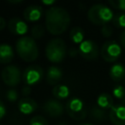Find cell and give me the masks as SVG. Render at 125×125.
Instances as JSON below:
<instances>
[{"mask_svg": "<svg viewBox=\"0 0 125 125\" xmlns=\"http://www.w3.org/2000/svg\"><path fill=\"white\" fill-rule=\"evenodd\" d=\"M15 52L10 44L1 43L0 44V63L6 64L12 62L14 59Z\"/></svg>", "mask_w": 125, "mask_h": 125, "instance_id": "cell-16", "label": "cell"}, {"mask_svg": "<svg viewBox=\"0 0 125 125\" xmlns=\"http://www.w3.org/2000/svg\"><path fill=\"white\" fill-rule=\"evenodd\" d=\"M78 51H79V55H81L82 58L89 61L97 59L101 52L98 44L90 39H85L81 44H79Z\"/></svg>", "mask_w": 125, "mask_h": 125, "instance_id": "cell-9", "label": "cell"}, {"mask_svg": "<svg viewBox=\"0 0 125 125\" xmlns=\"http://www.w3.org/2000/svg\"><path fill=\"white\" fill-rule=\"evenodd\" d=\"M30 33H31V37L36 40V39H40L41 37H43L44 33H45V28L43 27L42 24L40 23H35L31 29H30Z\"/></svg>", "mask_w": 125, "mask_h": 125, "instance_id": "cell-22", "label": "cell"}, {"mask_svg": "<svg viewBox=\"0 0 125 125\" xmlns=\"http://www.w3.org/2000/svg\"><path fill=\"white\" fill-rule=\"evenodd\" d=\"M109 77L115 81L119 82L125 78V67L121 63H113L109 68Z\"/></svg>", "mask_w": 125, "mask_h": 125, "instance_id": "cell-17", "label": "cell"}, {"mask_svg": "<svg viewBox=\"0 0 125 125\" xmlns=\"http://www.w3.org/2000/svg\"><path fill=\"white\" fill-rule=\"evenodd\" d=\"M58 125H66V123H64V122H61V123H59Z\"/></svg>", "mask_w": 125, "mask_h": 125, "instance_id": "cell-37", "label": "cell"}, {"mask_svg": "<svg viewBox=\"0 0 125 125\" xmlns=\"http://www.w3.org/2000/svg\"><path fill=\"white\" fill-rule=\"evenodd\" d=\"M78 125H93V124H90V123H80Z\"/></svg>", "mask_w": 125, "mask_h": 125, "instance_id": "cell-36", "label": "cell"}, {"mask_svg": "<svg viewBox=\"0 0 125 125\" xmlns=\"http://www.w3.org/2000/svg\"><path fill=\"white\" fill-rule=\"evenodd\" d=\"M91 116L95 120L103 121L106 118V113H105V110L100 108L98 105H94L91 108Z\"/></svg>", "mask_w": 125, "mask_h": 125, "instance_id": "cell-21", "label": "cell"}, {"mask_svg": "<svg viewBox=\"0 0 125 125\" xmlns=\"http://www.w3.org/2000/svg\"><path fill=\"white\" fill-rule=\"evenodd\" d=\"M52 94L55 97V99L63 100L69 96L70 90L65 84H57L52 88Z\"/></svg>", "mask_w": 125, "mask_h": 125, "instance_id": "cell-19", "label": "cell"}, {"mask_svg": "<svg viewBox=\"0 0 125 125\" xmlns=\"http://www.w3.org/2000/svg\"><path fill=\"white\" fill-rule=\"evenodd\" d=\"M84 37H85L84 30L80 26H74L69 31V38L75 44H81L85 40Z\"/></svg>", "mask_w": 125, "mask_h": 125, "instance_id": "cell-20", "label": "cell"}, {"mask_svg": "<svg viewBox=\"0 0 125 125\" xmlns=\"http://www.w3.org/2000/svg\"><path fill=\"white\" fill-rule=\"evenodd\" d=\"M5 97H6V99H7L9 102L14 103V102H16V101L18 100V98H19V93H18V91H17L16 89L11 88V89H9V90L6 91Z\"/></svg>", "mask_w": 125, "mask_h": 125, "instance_id": "cell-26", "label": "cell"}, {"mask_svg": "<svg viewBox=\"0 0 125 125\" xmlns=\"http://www.w3.org/2000/svg\"><path fill=\"white\" fill-rule=\"evenodd\" d=\"M45 56L52 62H61L66 56V44L64 40L60 37L50 39L45 46Z\"/></svg>", "mask_w": 125, "mask_h": 125, "instance_id": "cell-4", "label": "cell"}, {"mask_svg": "<svg viewBox=\"0 0 125 125\" xmlns=\"http://www.w3.org/2000/svg\"><path fill=\"white\" fill-rule=\"evenodd\" d=\"M31 91H32V89H31V87L28 86V85H24V86L21 88V94H22L24 97L29 96V95L31 94Z\"/></svg>", "mask_w": 125, "mask_h": 125, "instance_id": "cell-29", "label": "cell"}, {"mask_svg": "<svg viewBox=\"0 0 125 125\" xmlns=\"http://www.w3.org/2000/svg\"><path fill=\"white\" fill-rule=\"evenodd\" d=\"M6 115V106L2 101H0V119Z\"/></svg>", "mask_w": 125, "mask_h": 125, "instance_id": "cell-30", "label": "cell"}, {"mask_svg": "<svg viewBox=\"0 0 125 125\" xmlns=\"http://www.w3.org/2000/svg\"><path fill=\"white\" fill-rule=\"evenodd\" d=\"M8 23L6 22V21H5V19L4 18H2V17H0V30H3L5 27H6V25H7Z\"/></svg>", "mask_w": 125, "mask_h": 125, "instance_id": "cell-34", "label": "cell"}, {"mask_svg": "<svg viewBox=\"0 0 125 125\" xmlns=\"http://www.w3.org/2000/svg\"><path fill=\"white\" fill-rule=\"evenodd\" d=\"M87 17L93 24L104 26L108 24L109 21H112L114 14L108 6L102 3H96L88 9Z\"/></svg>", "mask_w": 125, "mask_h": 125, "instance_id": "cell-3", "label": "cell"}, {"mask_svg": "<svg viewBox=\"0 0 125 125\" xmlns=\"http://www.w3.org/2000/svg\"><path fill=\"white\" fill-rule=\"evenodd\" d=\"M121 53H122L121 45L114 40L105 41L101 47V52H100L102 58L107 62H115L121 56Z\"/></svg>", "mask_w": 125, "mask_h": 125, "instance_id": "cell-6", "label": "cell"}, {"mask_svg": "<svg viewBox=\"0 0 125 125\" xmlns=\"http://www.w3.org/2000/svg\"><path fill=\"white\" fill-rule=\"evenodd\" d=\"M29 125H49L48 120L42 115H35L30 118Z\"/></svg>", "mask_w": 125, "mask_h": 125, "instance_id": "cell-24", "label": "cell"}, {"mask_svg": "<svg viewBox=\"0 0 125 125\" xmlns=\"http://www.w3.org/2000/svg\"><path fill=\"white\" fill-rule=\"evenodd\" d=\"M112 95L117 100H123L125 98V88L121 85H117L112 89Z\"/></svg>", "mask_w": 125, "mask_h": 125, "instance_id": "cell-25", "label": "cell"}, {"mask_svg": "<svg viewBox=\"0 0 125 125\" xmlns=\"http://www.w3.org/2000/svg\"><path fill=\"white\" fill-rule=\"evenodd\" d=\"M112 23L115 27L125 28V13L115 14L113 17V20H112Z\"/></svg>", "mask_w": 125, "mask_h": 125, "instance_id": "cell-23", "label": "cell"}, {"mask_svg": "<svg viewBox=\"0 0 125 125\" xmlns=\"http://www.w3.org/2000/svg\"><path fill=\"white\" fill-rule=\"evenodd\" d=\"M37 106L36 101L29 97H23L18 102V108L22 114H31L37 109Z\"/></svg>", "mask_w": 125, "mask_h": 125, "instance_id": "cell-13", "label": "cell"}, {"mask_svg": "<svg viewBox=\"0 0 125 125\" xmlns=\"http://www.w3.org/2000/svg\"><path fill=\"white\" fill-rule=\"evenodd\" d=\"M16 51L19 57L25 62H33L39 55L38 45L31 36H21L16 41Z\"/></svg>", "mask_w": 125, "mask_h": 125, "instance_id": "cell-2", "label": "cell"}, {"mask_svg": "<svg viewBox=\"0 0 125 125\" xmlns=\"http://www.w3.org/2000/svg\"><path fill=\"white\" fill-rule=\"evenodd\" d=\"M101 32H102V34H103L104 37L108 38V37H110V36L112 35L113 30H112V27H111L109 24H105V25L102 26V28H101Z\"/></svg>", "mask_w": 125, "mask_h": 125, "instance_id": "cell-28", "label": "cell"}, {"mask_svg": "<svg viewBox=\"0 0 125 125\" xmlns=\"http://www.w3.org/2000/svg\"><path fill=\"white\" fill-rule=\"evenodd\" d=\"M67 53H68V55H69L70 57H75L76 55L79 54V51H78V49H76V48H70Z\"/></svg>", "mask_w": 125, "mask_h": 125, "instance_id": "cell-32", "label": "cell"}, {"mask_svg": "<svg viewBox=\"0 0 125 125\" xmlns=\"http://www.w3.org/2000/svg\"><path fill=\"white\" fill-rule=\"evenodd\" d=\"M70 23L69 13L61 6L48 7L45 12V26L53 35H60L66 31Z\"/></svg>", "mask_w": 125, "mask_h": 125, "instance_id": "cell-1", "label": "cell"}, {"mask_svg": "<svg viewBox=\"0 0 125 125\" xmlns=\"http://www.w3.org/2000/svg\"><path fill=\"white\" fill-rule=\"evenodd\" d=\"M42 4L47 5V6H49V7H52V6H54V5L56 4V1H55V0H43V1H42Z\"/></svg>", "mask_w": 125, "mask_h": 125, "instance_id": "cell-33", "label": "cell"}, {"mask_svg": "<svg viewBox=\"0 0 125 125\" xmlns=\"http://www.w3.org/2000/svg\"><path fill=\"white\" fill-rule=\"evenodd\" d=\"M97 105L104 110L110 109L114 105L112 96L107 93H101L97 98Z\"/></svg>", "mask_w": 125, "mask_h": 125, "instance_id": "cell-18", "label": "cell"}, {"mask_svg": "<svg viewBox=\"0 0 125 125\" xmlns=\"http://www.w3.org/2000/svg\"><path fill=\"white\" fill-rule=\"evenodd\" d=\"M1 78L7 86L14 87L21 82L22 74L19 66L15 64H7L1 71Z\"/></svg>", "mask_w": 125, "mask_h": 125, "instance_id": "cell-7", "label": "cell"}, {"mask_svg": "<svg viewBox=\"0 0 125 125\" xmlns=\"http://www.w3.org/2000/svg\"><path fill=\"white\" fill-rule=\"evenodd\" d=\"M43 111L50 117H60L64 111V106L60 100L48 99L43 104Z\"/></svg>", "mask_w": 125, "mask_h": 125, "instance_id": "cell-10", "label": "cell"}, {"mask_svg": "<svg viewBox=\"0 0 125 125\" xmlns=\"http://www.w3.org/2000/svg\"><path fill=\"white\" fill-rule=\"evenodd\" d=\"M44 76L43 68L38 64H31L24 68L22 72V80L25 85L33 86L38 84Z\"/></svg>", "mask_w": 125, "mask_h": 125, "instance_id": "cell-8", "label": "cell"}, {"mask_svg": "<svg viewBox=\"0 0 125 125\" xmlns=\"http://www.w3.org/2000/svg\"><path fill=\"white\" fill-rule=\"evenodd\" d=\"M43 14V9L39 5H29L24 8L22 12L23 18L27 21H37L40 20Z\"/></svg>", "mask_w": 125, "mask_h": 125, "instance_id": "cell-14", "label": "cell"}, {"mask_svg": "<svg viewBox=\"0 0 125 125\" xmlns=\"http://www.w3.org/2000/svg\"><path fill=\"white\" fill-rule=\"evenodd\" d=\"M8 29L11 33L16 35L24 36V34L28 31V25L27 23L21 18L14 17L11 18L8 21Z\"/></svg>", "mask_w": 125, "mask_h": 125, "instance_id": "cell-11", "label": "cell"}, {"mask_svg": "<svg viewBox=\"0 0 125 125\" xmlns=\"http://www.w3.org/2000/svg\"><path fill=\"white\" fill-rule=\"evenodd\" d=\"M65 110L72 119L80 121L86 118L87 116V109L83 101L77 97H73L66 102Z\"/></svg>", "mask_w": 125, "mask_h": 125, "instance_id": "cell-5", "label": "cell"}, {"mask_svg": "<svg viewBox=\"0 0 125 125\" xmlns=\"http://www.w3.org/2000/svg\"><path fill=\"white\" fill-rule=\"evenodd\" d=\"M108 4L114 9L125 11V0H109Z\"/></svg>", "mask_w": 125, "mask_h": 125, "instance_id": "cell-27", "label": "cell"}, {"mask_svg": "<svg viewBox=\"0 0 125 125\" xmlns=\"http://www.w3.org/2000/svg\"><path fill=\"white\" fill-rule=\"evenodd\" d=\"M119 42H120V45L123 48H125V29L119 35Z\"/></svg>", "mask_w": 125, "mask_h": 125, "instance_id": "cell-31", "label": "cell"}, {"mask_svg": "<svg viewBox=\"0 0 125 125\" xmlns=\"http://www.w3.org/2000/svg\"><path fill=\"white\" fill-rule=\"evenodd\" d=\"M8 2L12 4H19V3H22L23 1L22 0H8Z\"/></svg>", "mask_w": 125, "mask_h": 125, "instance_id": "cell-35", "label": "cell"}, {"mask_svg": "<svg viewBox=\"0 0 125 125\" xmlns=\"http://www.w3.org/2000/svg\"><path fill=\"white\" fill-rule=\"evenodd\" d=\"M108 118L113 125H125V104H114L109 109Z\"/></svg>", "mask_w": 125, "mask_h": 125, "instance_id": "cell-12", "label": "cell"}, {"mask_svg": "<svg viewBox=\"0 0 125 125\" xmlns=\"http://www.w3.org/2000/svg\"><path fill=\"white\" fill-rule=\"evenodd\" d=\"M63 72L62 69L57 65H51L48 67L47 72H46V81L50 85H57L59 81L62 78Z\"/></svg>", "mask_w": 125, "mask_h": 125, "instance_id": "cell-15", "label": "cell"}]
</instances>
